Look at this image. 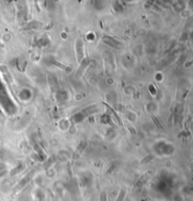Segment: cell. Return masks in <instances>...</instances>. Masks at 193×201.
Wrapping results in <instances>:
<instances>
[{"mask_svg": "<svg viewBox=\"0 0 193 201\" xmlns=\"http://www.w3.org/2000/svg\"><path fill=\"white\" fill-rule=\"evenodd\" d=\"M100 201H106V192H102L100 195Z\"/></svg>", "mask_w": 193, "mask_h": 201, "instance_id": "2", "label": "cell"}, {"mask_svg": "<svg viewBox=\"0 0 193 201\" xmlns=\"http://www.w3.org/2000/svg\"><path fill=\"white\" fill-rule=\"evenodd\" d=\"M125 195H126V190H124V189H122L120 192V194H119V196H118V198L116 201H123V198H124V196Z\"/></svg>", "mask_w": 193, "mask_h": 201, "instance_id": "1", "label": "cell"}]
</instances>
